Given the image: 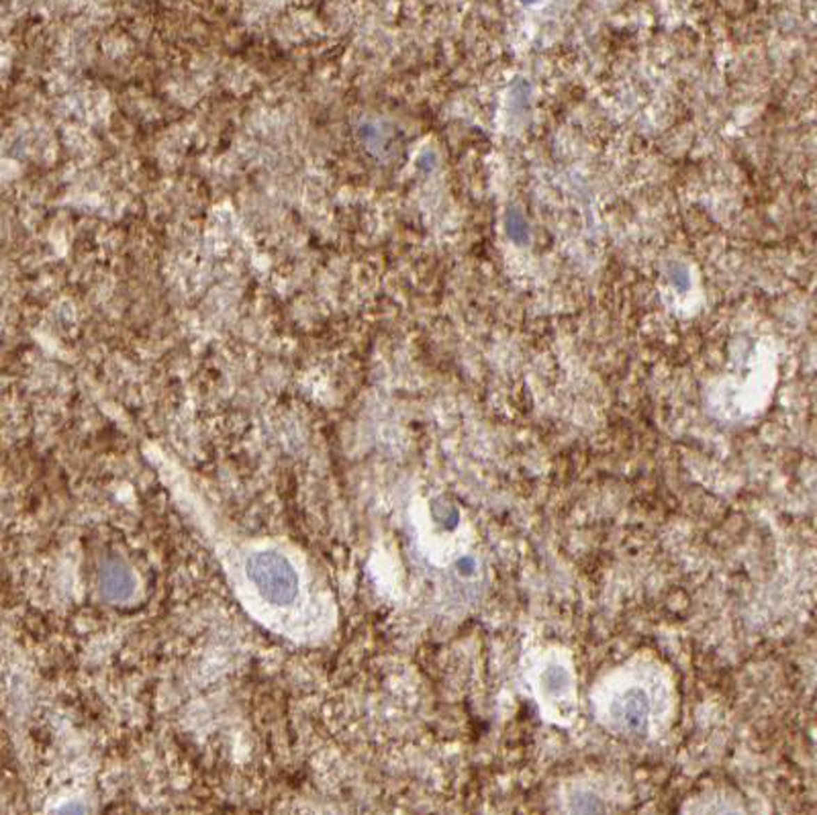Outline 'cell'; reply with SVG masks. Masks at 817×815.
<instances>
[{
  "instance_id": "5b68a950",
  "label": "cell",
  "mask_w": 817,
  "mask_h": 815,
  "mask_svg": "<svg viewBox=\"0 0 817 815\" xmlns=\"http://www.w3.org/2000/svg\"><path fill=\"white\" fill-rule=\"evenodd\" d=\"M525 2H534V0H525Z\"/></svg>"
},
{
  "instance_id": "6da1fadb",
  "label": "cell",
  "mask_w": 817,
  "mask_h": 815,
  "mask_svg": "<svg viewBox=\"0 0 817 815\" xmlns=\"http://www.w3.org/2000/svg\"><path fill=\"white\" fill-rule=\"evenodd\" d=\"M244 576L255 599L272 609H290L303 596V578L294 562L276 550H252Z\"/></svg>"
},
{
  "instance_id": "277c9868",
  "label": "cell",
  "mask_w": 817,
  "mask_h": 815,
  "mask_svg": "<svg viewBox=\"0 0 817 815\" xmlns=\"http://www.w3.org/2000/svg\"><path fill=\"white\" fill-rule=\"evenodd\" d=\"M541 689L548 697H564L570 693V676L562 666L550 664L546 674H541Z\"/></svg>"
},
{
  "instance_id": "3957f363",
  "label": "cell",
  "mask_w": 817,
  "mask_h": 815,
  "mask_svg": "<svg viewBox=\"0 0 817 815\" xmlns=\"http://www.w3.org/2000/svg\"><path fill=\"white\" fill-rule=\"evenodd\" d=\"M100 593L109 601H127L133 593V576L131 570L121 560H111L98 572Z\"/></svg>"
},
{
  "instance_id": "7a4b0ae2",
  "label": "cell",
  "mask_w": 817,
  "mask_h": 815,
  "mask_svg": "<svg viewBox=\"0 0 817 815\" xmlns=\"http://www.w3.org/2000/svg\"><path fill=\"white\" fill-rule=\"evenodd\" d=\"M611 713H613V723H617L626 731L635 734V731H642L648 723L650 701L644 690L629 689L626 690V695H621L615 701Z\"/></svg>"
}]
</instances>
